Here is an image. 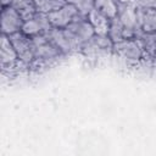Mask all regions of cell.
<instances>
[{
    "label": "cell",
    "mask_w": 156,
    "mask_h": 156,
    "mask_svg": "<svg viewBox=\"0 0 156 156\" xmlns=\"http://www.w3.org/2000/svg\"><path fill=\"white\" fill-rule=\"evenodd\" d=\"M117 17L124 28L126 38H138L141 33L138 6L135 4H119Z\"/></svg>",
    "instance_id": "cell-6"
},
{
    "label": "cell",
    "mask_w": 156,
    "mask_h": 156,
    "mask_svg": "<svg viewBox=\"0 0 156 156\" xmlns=\"http://www.w3.org/2000/svg\"><path fill=\"white\" fill-rule=\"evenodd\" d=\"M150 61H151V62H152L154 65H156V56H154V57H152V58H151Z\"/></svg>",
    "instance_id": "cell-23"
},
{
    "label": "cell",
    "mask_w": 156,
    "mask_h": 156,
    "mask_svg": "<svg viewBox=\"0 0 156 156\" xmlns=\"http://www.w3.org/2000/svg\"><path fill=\"white\" fill-rule=\"evenodd\" d=\"M138 16L140 29L143 33L156 32V9L147 6H138Z\"/></svg>",
    "instance_id": "cell-12"
},
{
    "label": "cell",
    "mask_w": 156,
    "mask_h": 156,
    "mask_svg": "<svg viewBox=\"0 0 156 156\" xmlns=\"http://www.w3.org/2000/svg\"><path fill=\"white\" fill-rule=\"evenodd\" d=\"M66 28H68L82 44L85 43L87 40H89L95 34V30H94L91 23L89 22L88 17L83 16V15H79L78 17H76Z\"/></svg>",
    "instance_id": "cell-11"
},
{
    "label": "cell",
    "mask_w": 156,
    "mask_h": 156,
    "mask_svg": "<svg viewBox=\"0 0 156 156\" xmlns=\"http://www.w3.org/2000/svg\"><path fill=\"white\" fill-rule=\"evenodd\" d=\"M48 38L62 51V54L69 55L73 52H79L82 43L73 35V33L68 28H57L52 27L48 33Z\"/></svg>",
    "instance_id": "cell-5"
},
{
    "label": "cell",
    "mask_w": 156,
    "mask_h": 156,
    "mask_svg": "<svg viewBox=\"0 0 156 156\" xmlns=\"http://www.w3.org/2000/svg\"><path fill=\"white\" fill-rule=\"evenodd\" d=\"M1 34L12 35L22 30L24 20L11 5L1 7Z\"/></svg>",
    "instance_id": "cell-8"
},
{
    "label": "cell",
    "mask_w": 156,
    "mask_h": 156,
    "mask_svg": "<svg viewBox=\"0 0 156 156\" xmlns=\"http://www.w3.org/2000/svg\"><path fill=\"white\" fill-rule=\"evenodd\" d=\"M52 28V24L49 20L48 13L37 12L29 20H26L22 27V32L28 37L33 38L40 34H46Z\"/></svg>",
    "instance_id": "cell-9"
},
{
    "label": "cell",
    "mask_w": 156,
    "mask_h": 156,
    "mask_svg": "<svg viewBox=\"0 0 156 156\" xmlns=\"http://www.w3.org/2000/svg\"><path fill=\"white\" fill-rule=\"evenodd\" d=\"M67 4L76 6L80 15L87 16L94 9V0H65Z\"/></svg>",
    "instance_id": "cell-19"
},
{
    "label": "cell",
    "mask_w": 156,
    "mask_h": 156,
    "mask_svg": "<svg viewBox=\"0 0 156 156\" xmlns=\"http://www.w3.org/2000/svg\"><path fill=\"white\" fill-rule=\"evenodd\" d=\"M0 66L2 74L6 77H15L27 69L20 61L10 38L5 34H1L0 39Z\"/></svg>",
    "instance_id": "cell-2"
},
{
    "label": "cell",
    "mask_w": 156,
    "mask_h": 156,
    "mask_svg": "<svg viewBox=\"0 0 156 156\" xmlns=\"http://www.w3.org/2000/svg\"><path fill=\"white\" fill-rule=\"evenodd\" d=\"M113 46L115 43L107 34H94V37L82 44L79 52L87 57L96 58L113 55Z\"/></svg>",
    "instance_id": "cell-4"
},
{
    "label": "cell",
    "mask_w": 156,
    "mask_h": 156,
    "mask_svg": "<svg viewBox=\"0 0 156 156\" xmlns=\"http://www.w3.org/2000/svg\"><path fill=\"white\" fill-rule=\"evenodd\" d=\"M11 6L18 11V13L23 17L24 21L29 20L38 12L34 0H12Z\"/></svg>",
    "instance_id": "cell-15"
},
{
    "label": "cell",
    "mask_w": 156,
    "mask_h": 156,
    "mask_svg": "<svg viewBox=\"0 0 156 156\" xmlns=\"http://www.w3.org/2000/svg\"><path fill=\"white\" fill-rule=\"evenodd\" d=\"M11 1L12 0H1V6H9L11 5Z\"/></svg>",
    "instance_id": "cell-21"
},
{
    "label": "cell",
    "mask_w": 156,
    "mask_h": 156,
    "mask_svg": "<svg viewBox=\"0 0 156 156\" xmlns=\"http://www.w3.org/2000/svg\"><path fill=\"white\" fill-rule=\"evenodd\" d=\"M144 6H147V7H152V9H156V0H146Z\"/></svg>",
    "instance_id": "cell-20"
},
{
    "label": "cell",
    "mask_w": 156,
    "mask_h": 156,
    "mask_svg": "<svg viewBox=\"0 0 156 156\" xmlns=\"http://www.w3.org/2000/svg\"><path fill=\"white\" fill-rule=\"evenodd\" d=\"M113 55L128 65H139L145 61V52L139 38H126L115 43Z\"/></svg>",
    "instance_id": "cell-3"
},
{
    "label": "cell",
    "mask_w": 156,
    "mask_h": 156,
    "mask_svg": "<svg viewBox=\"0 0 156 156\" xmlns=\"http://www.w3.org/2000/svg\"><path fill=\"white\" fill-rule=\"evenodd\" d=\"M138 38L144 49L145 60H151L154 56H156V32H150V33L141 32Z\"/></svg>",
    "instance_id": "cell-14"
},
{
    "label": "cell",
    "mask_w": 156,
    "mask_h": 156,
    "mask_svg": "<svg viewBox=\"0 0 156 156\" xmlns=\"http://www.w3.org/2000/svg\"><path fill=\"white\" fill-rule=\"evenodd\" d=\"M118 1L117 0H94V7L106 15L108 18H113L118 13Z\"/></svg>",
    "instance_id": "cell-16"
},
{
    "label": "cell",
    "mask_w": 156,
    "mask_h": 156,
    "mask_svg": "<svg viewBox=\"0 0 156 156\" xmlns=\"http://www.w3.org/2000/svg\"><path fill=\"white\" fill-rule=\"evenodd\" d=\"M34 2L37 11L44 13H50L66 4L65 0H34Z\"/></svg>",
    "instance_id": "cell-18"
},
{
    "label": "cell",
    "mask_w": 156,
    "mask_h": 156,
    "mask_svg": "<svg viewBox=\"0 0 156 156\" xmlns=\"http://www.w3.org/2000/svg\"><path fill=\"white\" fill-rule=\"evenodd\" d=\"M87 17H88L89 22L91 23V26L95 30V34H107L111 18H108L106 15H104L95 7L87 15Z\"/></svg>",
    "instance_id": "cell-13"
},
{
    "label": "cell",
    "mask_w": 156,
    "mask_h": 156,
    "mask_svg": "<svg viewBox=\"0 0 156 156\" xmlns=\"http://www.w3.org/2000/svg\"><path fill=\"white\" fill-rule=\"evenodd\" d=\"M9 37V35H7ZM22 65L27 68L30 69L33 62H34V45H33V39L24 34L22 30L18 33H15L9 37Z\"/></svg>",
    "instance_id": "cell-7"
},
{
    "label": "cell",
    "mask_w": 156,
    "mask_h": 156,
    "mask_svg": "<svg viewBox=\"0 0 156 156\" xmlns=\"http://www.w3.org/2000/svg\"><path fill=\"white\" fill-rule=\"evenodd\" d=\"M107 35L111 38V40L113 43H118L123 39H126V34H124V28L122 26V23L119 22L118 17H113L111 18V22H110V28H108V32H107Z\"/></svg>",
    "instance_id": "cell-17"
},
{
    "label": "cell",
    "mask_w": 156,
    "mask_h": 156,
    "mask_svg": "<svg viewBox=\"0 0 156 156\" xmlns=\"http://www.w3.org/2000/svg\"><path fill=\"white\" fill-rule=\"evenodd\" d=\"M118 4H132L133 0H117Z\"/></svg>",
    "instance_id": "cell-22"
},
{
    "label": "cell",
    "mask_w": 156,
    "mask_h": 156,
    "mask_svg": "<svg viewBox=\"0 0 156 156\" xmlns=\"http://www.w3.org/2000/svg\"><path fill=\"white\" fill-rule=\"evenodd\" d=\"M80 13L78 11V9L71 4H65L62 5L60 9L48 13L49 20L52 24V27H57V28H65L67 27L76 17H78Z\"/></svg>",
    "instance_id": "cell-10"
},
{
    "label": "cell",
    "mask_w": 156,
    "mask_h": 156,
    "mask_svg": "<svg viewBox=\"0 0 156 156\" xmlns=\"http://www.w3.org/2000/svg\"><path fill=\"white\" fill-rule=\"evenodd\" d=\"M32 39L34 45V62L30 69L46 68L65 56L62 51L48 38L46 34H40L33 37Z\"/></svg>",
    "instance_id": "cell-1"
}]
</instances>
